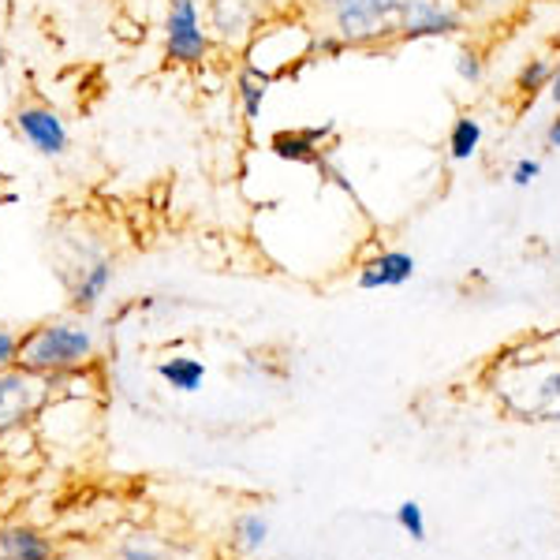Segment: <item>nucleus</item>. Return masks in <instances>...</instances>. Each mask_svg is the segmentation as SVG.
Instances as JSON below:
<instances>
[{
	"instance_id": "nucleus-6",
	"label": "nucleus",
	"mask_w": 560,
	"mask_h": 560,
	"mask_svg": "<svg viewBox=\"0 0 560 560\" xmlns=\"http://www.w3.org/2000/svg\"><path fill=\"white\" fill-rule=\"evenodd\" d=\"M15 131L23 135V142L42 158H65L68 153V128L52 108L45 105H23L15 113Z\"/></svg>"
},
{
	"instance_id": "nucleus-19",
	"label": "nucleus",
	"mask_w": 560,
	"mask_h": 560,
	"mask_svg": "<svg viewBox=\"0 0 560 560\" xmlns=\"http://www.w3.org/2000/svg\"><path fill=\"white\" fill-rule=\"evenodd\" d=\"M20 345H23L20 332H12V329L0 325V370H12L15 363H20Z\"/></svg>"
},
{
	"instance_id": "nucleus-1",
	"label": "nucleus",
	"mask_w": 560,
	"mask_h": 560,
	"mask_svg": "<svg viewBox=\"0 0 560 560\" xmlns=\"http://www.w3.org/2000/svg\"><path fill=\"white\" fill-rule=\"evenodd\" d=\"M97 351L94 332L83 322H45L38 329H31L20 345V363L23 370L45 377H65L83 370Z\"/></svg>"
},
{
	"instance_id": "nucleus-16",
	"label": "nucleus",
	"mask_w": 560,
	"mask_h": 560,
	"mask_svg": "<svg viewBox=\"0 0 560 560\" xmlns=\"http://www.w3.org/2000/svg\"><path fill=\"white\" fill-rule=\"evenodd\" d=\"M269 538V523L261 512H247V516L236 520V527H232V546L240 549V553H258L261 546H266Z\"/></svg>"
},
{
	"instance_id": "nucleus-2",
	"label": "nucleus",
	"mask_w": 560,
	"mask_h": 560,
	"mask_svg": "<svg viewBox=\"0 0 560 560\" xmlns=\"http://www.w3.org/2000/svg\"><path fill=\"white\" fill-rule=\"evenodd\" d=\"M400 12L404 0H348L332 23L345 45L355 49H370V45H382L385 38H400Z\"/></svg>"
},
{
	"instance_id": "nucleus-5",
	"label": "nucleus",
	"mask_w": 560,
	"mask_h": 560,
	"mask_svg": "<svg viewBox=\"0 0 560 560\" xmlns=\"http://www.w3.org/2000/svg\"><path fill=\"white\" fill-rule=\"evenodd\" d=\"M464 20L456 8L441 4V0H404L400 12V38L404 42H427V38H448L456 34Z\"/></svg>"
},
{
	"instance_id": "nucleus-11",
	"label": "nucleus",
	"mask_w": 560,
	"mask_h": 560,
	"mask_svg": "<svg viewBox=\"0 0 560 560\" xmlns=\"http://www.w3.org/2000/svg\"><path fill=\"white\" fill-rule=\"evenodd\" d=\"M120 560H206L198 549L176 546V541H161L153 535H135L128 546L120 549Z\"/></svg>"
},
{
	"instance_id": "nucleus-8",
	"label": "nucleus",
	"mask_w": 560,
	"mask_h": 560,
	"mask_svg": "<svg viewBox=\"0 0 560 560\" xmlns=\"http://www.w3.org/2000/svg\"><path fill=\"white\" fill-rule=\"evenodd\" d=\"M411 277H415V258L408 255V250H382V255L363 261L355 284L363 288V292H382V288L408 284Z\"/></svg>"
},
{
	"instance_id": "nucleus-12",
	"label": "nucleus",
	"mask_w": 560,
	"mask_h": 560,
	"mask_svg": "<svg viewBox=\"0 0 560 560\" xmlns=\"http://www.w3.org/2000/svg\"><path fill=\"white\" fill-rule=\"evenodd\" d=\"M158 374H161V382L168 388H176V393H198L206 382V363L195 355H173V359H161Z\"/></svg>"
},
{
	"instance_id": "nucleus-15",
	"label": "nucleus",
	"mask_w": 560,
	"mask_h": 560,
	"mask_svg": "<svg viewBox=\"0 0 560 560\" xmlns=\"http://www.w3.org/2000/svg\"><path fill=\"white\" fill-rule=\"evenodd\" d=\"M478 147H482V124L475 116H456L453 128H448V158L453 161H471Z\"/></svg>"
},
{
	"instance_id": "nucleus-17",
	"label": "nucleus",
	"mask_w": 560,
	"mask_h": 560,
	"mask_svg": "<svg viewBox=\"0 0 560 560\" xmlns=\"http://www.w3.org/2000/svg\"><path fill=\"white\" fill-rule=\"evenodd\" d=\"M549 79H553V65L549 60H527V65L520 68V79H516V86L523 90V94H530L535 97L538 90H546L549 86Z\"/></svg>"
},
{
	"instance_id": "nucleus-14",
	"label": "nucleus",
	"mask_w": 560,
	"mask_h": 560,
	"mask_svg": "<svg viewBox=\"0 0 560 560\" xmlns=\"http://www.w3.org/2000/svg\"><path fill=\"white\" fill-rule=\"evenodd\" d=\"M250 23H255V12L243 0H213V31L224 42L243 38L250 31Z\"/></svg>"
},
{
	"instance_id": "nucleus-23",
	"label": "nucleus",
	"mask_w": 560,
	"mask_h": 560,
	"mask_svg": "<svg viewBox=\"0 0 560 560\" xmlns=\"http://www.w3.org/2000/svg\"><path fill=\"white\" fill-rule=\"evenodd\" d=\"M314 4H318V8H322V12L337 15V12H340V8H345V4H348V0H314Z\"/></svg>"
},
{
	"instance_id": "nucleus-24",
	"label": "nucleus",
	"mask_w": 560,
	"mask_h": 560,
	"mask_svg": "<svg viewBox=\"0 0 560 560\" xmlns=\"http://www.w3.org/2000/svg\"><path fill=\"white\" fill-rule=\"evenodd\" d=\"M549 97L560 105V65L553 68V79H549Z\"/></svg>"
},
{
	"instance_id": "nucleus-18",
	"label": "nucleus",
	"mask_w": 560,
	"mask_h": 560,
	"mask_svg": "<svg viewBox=\"0 0 560 560\" xmlns=\"http://www.w3.org/2000/svg\"><path fill=\"white\" fill-rule=\"evenodd\" d=\"M396 523H400L404 530L415 538V541H422L427 538V523H422V509L415 501H404L400 509H396Z\"/></svg>"
},
{
	"instance_id": "nucleus-7",
	"label": "nucleus",
	"mask_w": 560,
	"mask_h": 560,
	"mask_svg": "<svg viewBox=\"0 0 560 560\" xmlns=\"http://www.w3.org/2000/svg\"><path fill=\"white\" fill-rule=\"evenodd\" d=\"M332 135V124H325V128H300V131H277L273 139H269V153H273L277 161H288V165H314L318 168V161L325 158L322 153V142Z\"/></svg>"
},
{
	"instance_id": "nucleus-9",
	"label": "nucleus",
	"mask_w": 560,
	"mask_h": 560,
	"mask_svg": "<svg viewBox=\"0 0 560 560\" xmlns=\"http://www.w3.org/2000/svg\"><path fill=\"white\" fill-rule=\"evenodd\" d=\"M52 553H57V546L38 527L12 523L0 530V560H52Z\"/></svg>"
},
{
	"instance_id": "nucleus-3",
	"label": "nucleus",
	"mask_w": 560,
	"mask_h": 560,
	"mask_svg": "<svg viewBox=\"0 0 560 560\" xmlns=\"http://www.w3.org/2000/svg\"><path fill=\"white\" fill-rule=\"evenodd\" d=\"M52 400V377L12 366L0 370V433L23 430Z\"/></svg>"
},
{
	"instance_id": "nucleus-13",
	"label": "nucleus",
	"mask_w": 560,
	"mask_h": 560,
	"mask_svg": "<svg viewBox=\"0 0 560 560\" xmlns=\"http://www.w3.org/2000/svg\"><path fill=\"white\" fill-rule=\"evenodd\" d=\"M269 86H273V79L266 75V71L243 65V71L236 75V94H240V105H243V116H247L250 124L261 116V105H266L269 97Z\"/></svg>"
},
{
	"instance_id": "nucleus-4",
	"label": "nucleus",
	"mask_w": 560,
	"mask_h": 560,
	"mask_svg": "<svg viewBox=\"0 0 560 560\" xmlns=\"http://www.w3.org/2000/svg\"><path fill=\"white\" fill-rule=\"evenodd\" d=\"M165 52L173 65H202L206 52H210V34H206L195 0H173L168 4Z\"/></svg>"
},
{
	"instance_id": "nucleus-21",
	"label": "nucleus",
	"mask_w": 560,
	"mask_h": 560,
	"mask_svg": "<svg viewBox=\"0 0 560 560\" xmlns=\"http://www.w3.org/2000/svg\"><path fill=\"white\" fill-rule=\"evenodd\" d=\"M538 176H541V165L535 158H520L516 165H512V184L516 187H530Z\"/></svg>"
},
{
	"instance_id": "nucleus-10",
	"label": "nucleus",
	"mask_w": 560,
	"mask_h": 560,
	"mask_svg": "<svg viewBox=\"0 0 560 560\" xmlns=\"http://www.w3.org/2000/svg\"><path fill=\"white\" fill-rule=\"evenodd\" d=\"M113 277H116V269H113V261H108V258H94L90 266H83V269H79L75 288H71V306H75L79 314L94 311V306L105 300L108 288H113Z\"/></svg>"
},
{
	"instance_id": "nucleus-20",
	"label": "nucleus",
	"mask_w": 560,
	"mask_h": 560,
	"mask_svg": "<svg viewBox=\"0 0 560 560\" xmlns=\"http://www.w3.org/2000/svg\"><path fill=\"white\" fill-rule=\"evenodd\" d=\"M456 75L464 79V83H478V79H482V57L471 49H464L456 57Z\"/></svg>"
},
{
	"instance_id": "nucleus-22",
	"label": "nucleus",
	"mask_w": 560,
	"mask_h": 560,
	"mask_svg": "<svg viewBox=\"0 0 560 560\" xmlns=\"http://www.w3.org/2000/svg\"><path fill=\"white\" fill-rule=\"evenodd\" d=\"M546 142H549V147H553V150H560V113H557V120L546 128Z\"/></svg>"
}]
</instances>
